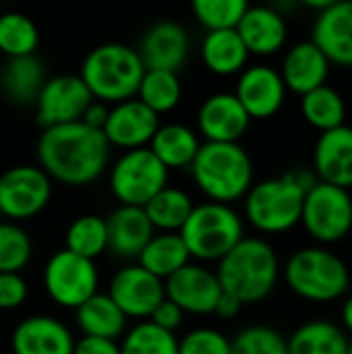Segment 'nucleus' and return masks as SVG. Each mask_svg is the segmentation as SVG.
<instances>
[{
	"label": "nucleus",
	"mask_w": 352,
	"mask_h": 354,
	"mask_svg": "<svg viewBox=\"0 0 352 354\" xmlns=\"http://www.w3.org/2000/svg\"><path fill=\"white\" fill-rule=\"evenodd\" d=\"M35 153L37 166L50 180L66 187H87L95 183L110 162V145L104 133L89 129L81 120L44 129Z\"/></svg>",
	"instance_id": "obj_1"
},
{
	"label": "nucleus",
	"mask_w": 352,
	"mask_h": 354,
	"mask_svg": "<svg viewBox=\"0 0 352 354\" xmlns=\"http://www.w3.org/2000/svg\"><path fill=\"white\" fill-rule=\"evenodd\" d=\"M276 249L259 236H245L218 261L216 276L224 292L245 305L266 301L280 280Z\"/></svg>",
	"instance_id": "obj_2"
},
{
	"label": "nucleus",
	"mask_w": 352,
	"mask_h": 354,
	"mask_svg": "<svg viewBox=\"0 0 352 354\" xmlns=\"http://www.w3.org/2000/svg\"><path fill=\"white\" fill-rule=\"evenodd\" d=\"M189 172L195 187L214 203L232 205L253 187V162L241 143H201Z\"/></svg>",
	"instance_id": "obj_3"
},
{
	"label": "nucleus",
	"mask_w": 352,
	"mask_h": 354,
	"mask_svg": "<svg viewBox=\"0 0 352 354\" xmlns=\"http://www.w3.org/2000/svg\"><path fill=\"white\" fill-rule=\"evenodd\" d=\"M143 73L145 66L135 48L110 41L95 46L83 58L79 77L93 100L114 106L137 95Z\"/></svg>",
	"instance_id": "obj_4"
},
{
	"label": "nucleus",
	"mask_w": 352,
	"mask_h": 354,
	"mask_svg": "<svg viewBox=\"0 0 352 354\" xmlns=\"http://www.w3.org/2000/svg\"><path fill=\"white\" fill-rule=\"evenodd\" d=\"M286 286L303 301L334 303L351 288V272L342 257L326 247L295 251L282 270Z\"/></svg>",
	"instance_id": "obj_5"
},
{
	"label": "nucleus",
	"mask_w": 352,
	"mask_h": 354,
	"mask_svg": "<svg viewBox=\"0 0 352 354\" xmlns=\"http://www.w3.org/2000/svg\"><path fill=\"white\" fill-rule=\"evenodd\" d=\"M307 191L295 172L253 183L245 195V218L263 234H284L301 224Z\"/></svg>",
	"instance_id": "obj_6"
},
{
	"label": "nucleus",
	"mask_w": 352,
	"mask_h": 354,
	"mask_svg": "<svg viewBox=\"0 0 352 354\" xmlns=\"http://www.w3.org/2000/svg\"><path fill=\"white\" fill-rule=\"evenodd\" d=\"M178 234L191 259L218 263L245 239V224L232 205L203 201L193 207Z\"/></svg>",
	"instance_id": "obj_7"
},
{
	"label": "nucleus",
	"mask_w": 352,
	"mask_h": 354,
	"mask_svg": "<svg viewBox=\"0 0 352 354\" xmlns=\"http://www.w3.org/2000/svg\"><path fill=\"white\" fill-rule=\"evenodd\" d=\"M168 185V170L149 147L122 151L110 168V191L120 205L145 207Z\"/></svg>",
	"instance_id": "obj_8"
},
{
	"label": "nucleus",
	"mask_w": 352,
	"mask_h": 354,
	"mask_svg": "<svg viewBox=\"0 0 352 354\" xmlns=\"http://www.w3.org/2000/svg\"><path fill=\"white\" fill-rule=\"evenodd\" d=\"M301 224L322 245L340 243L352 230L351 191L319 180L305 195Z\"/></svg>",
	"instance_id": "obj_9"
},
{
	"label": "nucleus",
	"mask_w": 352,
	"mask_h": 354,
	"mask_svg": "<svg viewBox=\"0 0 352 354\" xmlns=\"http://www.w3.org/2000/svg\"><path fill=\"white\" fill-rule=\"evenodd\" d=\"M100 286L95 261L79 257L66 249L56 251L44 266V288L52 303L62 309H79Z\"/></svg>",
	"instance_id": "obj_10"
},
{
	"label": "nucleus",
	"mask_w": 352,
	"mask_h": 354,
	"mask_svg": "<svg viewBox=\"0 0 352 354\" xmlns=\"http://www.w3.org/2000/svg\"><path fill=\"white\" fill-rule=\"evenodd\" d=\"M52 199V180L31 164L10 166L0 174V214L8 222H25L39 216Z\"/></svg>",
	"instance_id": "obj_11"
},
{
	"label": "nucleus",
	"mask_w": 352,
	"mask_h": 354,
	"mask_svg": "<svg viewBox=\"0 0 352 354\" xmlns=\"http://www.w3.org/2000/svg\"><path fill=\"white\" fill-rule=\"evenodd\" d=\"M93 102L79 75H56L46 79L35 100V120L41 129L79 122Z\"/></svg>",
	"instance_id": "obj_12"
},
{
	"label": "nucleus",
	"mask_w": 352,
	"mask_h": 354,
	"mask_svg": "<svg viewBox=\"0 0 352 354\" xmlns=\"http://www.w3.org/2000/svg\"><path fill=\"white\" fill-rule=\"evenodd\" d=\"M106 295L114 301L127 319L137 322H147L156 307L166 299L164 282L143 270L139 263L120 268L112 276Z\"/></svg>",
	"instance_id": "obj_13"
},
{
	"label": "nucleus",
	"mask_w": 352,
	"mask_h": 354,
	"mask_svg": "<svg viewBox=\"0 0 352 354\" xmlns=\"http://www.w3.org/2000/svg\"><path fill=\"white\" fill-rule=\"evenodd\" d=\"M166 299L178 305L185 315H214L222 286L214 270L201 263H187L164 282Z\"/></svg>",
	"instance_id": "obj_14"
},
{
	"label": "nucleus",
	"mask_w": 352,
	"mask_h": 354,
	"mask_svg": "<svg viewBox=\"0 0 352 354\" xmlns=\"http://www.w3.org/2000/svg\"><path fill=\"white\" fill-rule=\"evenodd\" d=\"M234 95L251 120H266L282 110L286 100V85L274 66L253 64L239 75Z\"/></svg>",
	"instance_id": "obj_15"
},
{
	"label": "nucleus",
	"mask_w": 352,
	"mask_h": 354,
	"mask_svg": "<svg viewBox=\"0 0 352 354\" xmlns=\"http://www.w3.org/2000/svg\"><path fill=\"white\" fill-rule=\"evenodd\" d=\"M160 127V116L143 106L137 97L114 104L108 110L106 124L102 129L108 145L124 151L147 147Z\"/></svg>",
	"instance_id": "obj_16"
},
{
	"label": "nucleus",
	"mask_w": 352,
	"mask_h": 354,
	"mask_svg": "<svg viewBox=\"0 0 352 354\" xmlns=\"http://www.w3.org/2000/svg\"><path fill=\"white\" fill-rule=\"evenodd\" d=\"M249 124V114L230 91L205 97L197 112V135H201L205 143H239Z\"/></svg>",
	"instance_id": "obj_17"
},
{
	"label": "nucleus",
	"mask_w": 352,
	"mask_h": 354,
	"mask_svg": "<svg viewBox=\"0 0 352 354\" xmlns=\"http://www.w3.org/2000/svg\"><path fill=\"white\" fill-rule=\"evenodd\" d=\"M137 54L145 71L178 73L189 58V33L176 21H158L143 33Z\"/></svg>",
	"instance_id": "obj_18"
},
{
	"label": "nucleus",
	"mask_w": 352,
	"mask_h": 354,
	"mask_svg": "<svg viewBox=\"0 0 352 354\" xmlns=\"http://www.w3.org/2000/svg\"><path fill=\"white\" fill-rule=\"evenodd\" d=\"M311 41L322 50L330 64L352 66V0L330 2L317 12Z\"/></svg>",
	"instance_id": "obj_19"
},
{
	"label": "nucleus",
	"mask_w": 352,
	"mask_h": 354,
	"mask_svg": "<svg viewBox=\"0 0 352 354\" xmlns=\"http://www.w3.org/2000/svg\"><path fill=\"white\" fill-rule=\"evenodd\" d=\"M12 354H73V332L52 315H31L10 336Z\"/></svg>",
	"instance_id": "obj_20"
},
{
	"label": "nucleus",
	"mask_w": 352,
	"mask_h": 354,
	"mask_svg": "<svg viewBox=\"0 0 352 354\" xmlns=\"http://www.w3.org/2000/svg\"><path fill=\"white\" fill-rule=\"evenodd\" d=\"M315 176L322 183L352 189V127L342 124L338 129L319 135L313 151Z\"/></svg>",
	"instance_id": "obj_21"
},
{
	"label": "nucleus",
	"mask_w": 352,
	"mask_h": 354,
	"mask_svg": "<svg viewBox=\"0 0 352 354\" xmlns=\"http://www.w3.org/2000/svg\"><path fill=\"white\" fill-rule=\"evenodd\" d=\"M245 48L253 56H272L280 52L288 39V25L280 10L274 6H249L237 25Z\"/></svg>",
	"instance_id": "obj_22"
},
{
	"label": "nucleus",
	"mask_w": 352,
	"mask_h": 354,
	"mask_svg": "<svg viewBox=\"0 0 352 354\" xmlns=\"http://www.w3.org/2000/svg\"><path fill=\"white\" fill-rule=\"evenodd\" d=\"M332 64L322 54V50L311 41H299L282 58L280 77L286 85V91H295L299 95H305L322 85H326L330 77Z\"/></svg>",
	"instance_id": "obj_23"
},
{
	"label": "nucleus",
	"mask_w": 352,
	"mask_h": 354,
	"mask_svg": "<svg viewBox=\"0 0 352 354\" xmlns=\"http://www.w3.org/2000/svg\"><path fill=\"white\" fill-rule=\"evenodd\" d=\"M106 230L108 251L122 259L139 257V253L156 234L143 207L133 205H118L114 212H110L106 218Z\"/></svg>",
	"instance_id": "obj_24"
},
{
	"label": "nucleus",
	"mask_w": 352,
	"mask_h": 354,
	"mask_svg": "<svg viewBox=\"0 0 352 354\" xmlns=\"http://www.w3.org/2000/svg\"><path fill=\"white\" fill-rule=\"evenodd\" d=\"M46 79L44 64L37 56L6 58L0 68V91L15 106H33Z\"/></svg>",
	"instance_id": "obj_25"
},
{
	"label": "nucleus",
	"mask_w": 352,
	"mask_h": 354,
	"mask_svg": "<svg viewBox=\"0 0 352 354\" xmlns=\"http://www.w3.org/2000/svg\"><path fill=\"white\" fill-rule=\"evenodd\" d=\"M147 147L162 162V166L170 172V170L191 168L201 147V139L197 131H193L191 127L180 124V122H168V124L158 127Z\"/></svg>",
	"instance_id": "obj_26"
},
{
	"label": "nucleus",
	"mask_w": 352,
	"mask_h": 354,
	"mask_svg": "<svg viewBox=\"0 0 352 354\" xmlns=\"http://www.w3.org/2000/svg\"><path fill=\"white\" fill-rule=\"evenodd\" d=\"M249 56L237 29L207 31L201 41V60L205 68L218 77L241 75L247 68Z\"/></svg>",
	"instance_id": "obj_27"
},
{
	"label": "nucleus",
	"mask_w": 352,
	"mask_h": 354,
	"mask_svg": "<svg viewBox=\"0 0 352 354\" xmlns=\"http://www.w3.org/2000/svg\"><path fill=\"white\" fill-rule=\"evenodd\" d=\"M75 322L77 328L87 338H102V340L116 342L127 332V317L106 292H95L89 301H85L79 309H75Z\"/></svg>",
	"instance_id": "obj_28"
},
{
	"label": "nucleus",
	"mask_w": 352,
	"mask_h": 354,
	"mask_svg": "<svg viewBox=\"0 0 352 354\" xmlns=\"http://www.w3.org/2000/svg\"><path fill=\"white\" fill-rule=\"evenodd\" d=\"M137 263L166 282L187 263H191V255L178 232H156L145 249L139 253Z\"/></svg>",
	"instance_id": "obj_29"
},
{
	"label": "nucleus",
	"mask_w": 352,
	"mask_h": 354,
	"mask_svg": "<svg viewBox=\"0 0 352 354\" xmlns=\"http://www.w3.org/2000/svg\"><path fill=\"white\" fill-rule=\"evenodd\" d=\"M349 344L344 330L326 319L307 322L286 338L288 354H346Z\"/></svg>",
	"instance_id": "obj_30"
},
{
	"label": "nucleus",
	"mask_w": 352,
	"mask_h": 354,
	"mask_svg": "<svg viewBox=\"0 0 352 354\" xmlns=\"http://www.w3.org/2000/svg\"><path fill=\"white\" fill-rule=\"evenodd\" d=\"M195 203L185 189L166 185L145 207V216L158 232H180Z\"/></svg>",
	"instance_id": "obj_31"
},
{
	"label": "nucleus",
	"mask_w": 352,
	"mask_h": 354,
	"mask_svg": "<svg viewBox=\"0 0 352 354\" xmlns=\"http://www.w3.org/2000/svg\"><path fill=\"white\" fill-rule=\"evenodd\" d=\"M301 114L313 129L326 133L346 124V102L340 91L322 85L301 95Z\"/></svg>",
	"instance_id": "obj_32"
},
{
	"label": "nucleus",
	"mask_w": 352,
	"mask_h": 354,
	"mask_svg": "<svg viewBox=\"0 0 352 354\" xmlns=\"http://www.w3.org/2000/svg\"><path fill=\"white\" fill-rule=\"evenodd\" d=\"M39 46V29L35 21L23 12H0V52L6 58L35 56Z\"/></svg>",
	"instance_id": "obj_33"
},
{
	"label": "nucleus",
	"mask_w": 352,
	"mask_h": 354,
	"mask_svg": "<svg viewBox=\"0 0 352 354\" xmlns=\"http://www.w3.org/2000/svg\"><path fill=\"white\" fill-rule=\"evenodd\" d=\"M135 97L158 116L172 112L183 97V85L178 73L145 71Z\"/></svg>",
	"instance_id": "obj_34"
},
{
	"label": "nucleus",
	"mask_w": 352,
	"mask_h": 354,
	"mask_svg": "<svg viewBox=\"0 0 352 354\" xmlns=\"http://www.w3.org/2000/svg\"><path fill=\"white\" fill-rule=\"evenodd\" d=\"M66 251L85 257L95 259L102 253L108 251V230H106V218L95 214H83L75 218L64 234Z\"/></svg>",
	"instance_id": "obj_35"
},
{
	"label": "nucleus",
	"mask_w": 352,
	"mask_h": 354,
	"mask_svg": "<svg viewBox=\"0 0 352 354\" xmlns=\"http://www.w3.org/2000/svg\"><path fill=\"white\" fill-rule=\"evenodd\" d=\"M120 354H178V338L151 322H137L124 332Z\"/></svg>",
	"instance_id": "obj_36"
},
{
	"label": "nucleus",
	"mask_w": 352,
	"mask_h": 354,
	"mask_svg": "<svg viewBox=\"0 0 352 354\" xmlns=\"http://www.w3.org/2000/svg\"><path fill=\"white\" fill-rule=\"evenodd\" d=\"M33 245L21 224L0 220V274H21L29 263Z\"/></svg>",
	"instance_id": "obj_37"
},
{
	"label": "nucleus",
	"mask_w": 352,
	"mask_h": 354,
	"mask_svg": "<svg viewBox=\"0 0 352 354\" xmlns=\"http://www.w3.org/2000/svg\"><path fill=\"white\" fill-rule=\"evenodd\" d=\"M249 4L245 0H195L193 15L207 31L237 29Z\"/></svg>",
	"instance_id": "obj_38"
},
{
	"label": "nucleus",
	"mask_w": 352,
	"mask_h": 354,
	"mask_svg": "<svg viewBox=\"0 0 352 354\" xmlns=\"http://www.w3.org/2000/svg\"><path fill=\"white\" fill-rule=\"evenodd\" d=\"M230 354H288L286 338L270 326L243 328L230 340Z\"/></svg>",
	"instance_id": "obj_39"
},
{
	"label": "nucleus",
	"mask_w": 352,
	"mask_h": 354,
	"mask_svg": "<svg viewBox=\"0 0 352 354\" xmlns=\"http://www.w3.org/2000/svg\"><path fill=\"white\" fill-rule=\"evenodd\" d=\"M178 354H230V338L216 328H195L178 340Z\"/></svg>",
	"instance_id": "obj_40"
},
{
	"label": "nucleus",
	"mask_w": 352,
	"mask_h": 354,
	"mask_svg": "<svg viewBox=\"0 0 352 354\" xmlns=\"http://www.w3.org/2000/svg\"><path fill=\"white\" fill-rule=\"evenodd\" d=\"M29 288L21 274H0V311L19 309L27 301Z\"/></svg>",
	"instance_id": "obj_41"
},
{
	"label": "nucleus",
	"mask_w": 352,
	"mask_h": 354,
	"mask_svg": "<svg viewBox=\"0 0 352 354\" xmlns=\"http://www.w3.org/2000/svg\"><path fill=\"white\" fill-rule=\"evenodd\" d=\"M147 322H151L154 326H158V328L164 330V332L174 334V332L183 326V322H185V311H183L178 305H174L172 301L164 299V301L156 307V311L151 313V317H149Z\"/></svg>",
	"instance_id": "obj_42"
},
{
	"label": "nucleus",
	"mask_w": 352,
	"mask_h": 354,
	"mask_svg": "<svg viewBox=\"0 0 352 354\" xmlns=\"http://www.w3.org/2000/svg\"><path fill=\"white\" fill-rule=\"evenodd\" d=\"M73 354H120V346L114 340H102V338H87L75 340Z\"/></svg>",
	"instance_id": "obj_43"
},
{
	"label": "nucleus",
	"mask_w": 352,
	"mask_h": 354,
	"mask_svg": "<svg viewBox=\"0 0 352 354\" xmlns=\"http://www.w3.org/2000/svg\"><path fill=\"white\" fill-rule=\"evenodd\" d=\"M108 110H110V108H108V104L93 100V102L89 104V108L85 110V114H83L81 122H83V124H87L89 129L102 131V129H104V124H106V118H108Z\"/></svg>",
	"instance_id": "obj_44"
},
{
	"label": "nucleus",
	"mask_w": 352,
	"mask_h": 354,
	"mask_svg": "<svg viewBox=\"0 0 352 354\" xmlns=\"http://www.w3.org/2000/svg\"><path fill=\"white\" fill-rule=\"evenodd\" d=\"M243 309V303L237 301L232 295L228 292H222V297L218 299L216 303V309H214V315H218L220 319H234Z\"/></svg>",
	"instance_id": "obj_45"
},
{
	"label": "nucleus",
	"mask_w": 352,
	"mask_h": 354,
	"mask_svg": "<svg viewBox=\"0 0 352 354\" xmlns=\"http://www.w3.org/2000/svg\"><path fill=\"white\" fill-rule=\"evenodd\" d=\"M342 328L344 334L352 336V295H349L342 303Z\"/></svg>",
	"instance_id": "obj_46"
},
{
	"label": "nucleus",
	"mask_w": 352,
	"mask_h": 354,
	"mask_svg": "<svg viewBox=\"0 0 352 354\" xmlns=\"http://www.w3.org/2000/svg\"><path fill=\"white\" fill-rule=\"evenodd\" d=\"M346 354H352V342L349 344V351H346Z\"/></svg>",
	"instance_id": "obj_47"
},
{
	"label": "nucleus",
	"mask_w": 352,
	"mask_h": 354,
	"mask_svg": "<svg viewBox=\"0 0 352 354\" xmlns=\"http://www.w3.org/2000/svg\"><path fill=\"white\" fill-rule=\"evenodd\" d=\"M0 220H2V214H0Z\"/></svg>",
	"instance_id": "obj_48"
}]
</instances>
